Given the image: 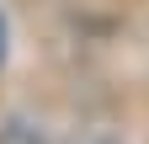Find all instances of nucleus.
<instances>
[{
  "label": "nucleus",
  "mask_w": 149,
  "mask_h": 144,
  "mask_svg": "<svg viewBox=\"0 0 149 144\" xmlns=\"http://www.w3.org/2000/svg\"><path fill=\"white\" fill-rule=\"evenodd\" d=\"M64 144H117L112 134H74V139H64Z\"/></svg>",
  "instance_id": "nucleus-1"
},
{
  "label": "nucleus",
  "mask_w": 149,
  "mask_h": 144,
  "mask_svg": "<svg viewBox=\"0 0 149 144\" xmlns=\"http://www.w3.org/2000/svg\"><path fill=\"white\" fill-rule=\"evenodd\" d=\"M16 144H37V139H16Z\"/></svg>",
  "instance_id": "nucleus-2"
}]
</instances>
